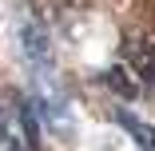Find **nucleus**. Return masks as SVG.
<instances>
[{
    "mask_svg": "<svg viewBox=\"0 0 155 151\" xmlns=\"http://www.w3.org/2000/svg\"><path fill=\"white\" fill-rule=\"evenodd\" d=\"M111 119H115V123L127 131L143 151H155V127L147 123V119H139V115H135V111H127V107H115V111H111Z\"/></svg>",
    "mask_w": 155,
    "mask_h": 151,
    "instance_id": "7ed1b4c3",
    "label": "nucleus"
},
{
    "mask_svg": "<svg viewBox=\"0 0 155 151\" xmlns=\"http://www.w3.org/2000/svg\"><path fill=\"white\" fill-rule=\"evenodd\" d=\"M16 44H20V60L28 64V72H32V84L56 80V44H52V36H48L44 20L24 16L20 28H16Z\"/></svg>",
    "mask_w": 155,
    "mask_h": 151,
    "instance_id": "f257e3e1",
    "label": "nucleus"
},
{
    "mask_svg": "<svg viewBox=\"0 0 155 151\" xmlns=\"http://www.w3.org/2000/svg\"><path fill=\"white\" fill-rule=\"evenodd\" d=\"M100 80H104L107 92H111L115 100H123V103L139 96V80H135V68H131V64H111V68H104Z\"/></svg>",
    "mask_w": 155,
    "mask_h": 151,
    "instance_id": "f03ea898",
    "label": "nucleus"
}]
</instances>
